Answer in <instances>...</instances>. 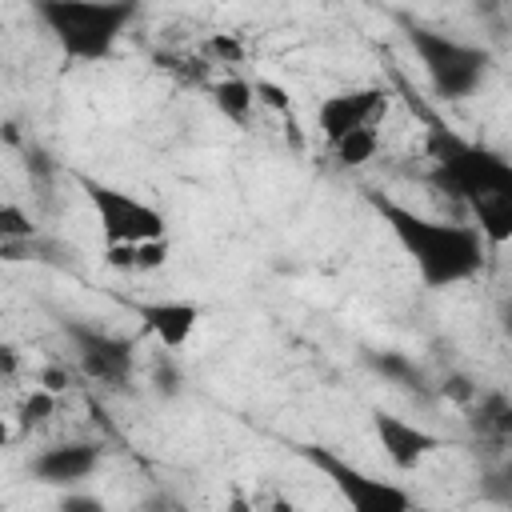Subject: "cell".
I'll return each instance as SVG.
<instances>
[{"instance_id":"obj_1","label":"cell","mask_w":512,"mask_h":512,"mask_svg":"<svg viewBox=\"0 0 512 512\" xmlns=\"http://www.w3.org/2000/svg\"><path fill=\"white\" fill-rule=\"evenodd\" d=\"M432 148V172L428 180L468 204V212L476 216V232L488 248H500L512 240V164L504 160V152L480 144V140H464L444 124H432L428 136Z\"/></svg>"},{"instance_id":"obj_2","label":"cell","mask_w":512,"mask_h":512,"mask_svg":"<svg viewBox=\"0 0 512 512\" xmlns=\"http://www.w3.org/2000/svg\"><path fill=\"white\" fill-rule=\"evenodd\" d=\"M364 200L384 220V228L392 232V240L400 244V252L408 256V264L424 288L444 292V288L468 284L484 272L488 244L480 240V232L472 224L424 216V212H416L392 196H380V192H364Z\"/></svg>"},{"instance_id":"obj_3","label":"cell","mask_w":512,"mask_h":512,"mask_svg":"<svg viewBox=\"0 0 512 512\" xmlns=\"http://www.w3.org/2000/svg\"><path fill=\"white\" fill-rule=\"evenodd\" d=\"M32 12L56 40L64 60L96 64L112 56L140 8L128 0H36Z\"/></svg>"},{"instance_id":"obj_4","label":"cell","mask_w":512,"mask_h":512,"mask_svg":"<svg viewBox=\"0 0 512 512\" xmlns=\"http://www.w3.org/2000/svg\"><path fill=\"white\" fill-rule=\"evenodd\" d=\"M404 40L416 52L432 92L440 100H468L484 88L488 68H492V52L480 44H468L460 36H448L440 28L428 24H404Z\"/></svg>"},{"instance_id":"obj_5","label":"cell","mask_w":512,"mask_h":512,"mask_svg":"<svg viewBox=\"0 0 512 512\" xmlns=\"http://www.w3.org/2000/svg\"><path fill=\"white\" fill-rule=\"evenodd\" d=\"M296 456L308 460V464L336 488V496L344 500L348 512H408V508L416 504L404 484L384 480V476H376V472H368V468L344 460V456L332 452V448L296 444Z\"/></svg>"},{"instance_id":"obj_6","label":"cell","mask_w":512,"mask_h":512,"mask_svg":"<svg viewBox=\"0 0 512 512\" xmlns=\"http://www.w3.org/2000/svg\"><path fill=\"white\" fill-rule=\"evenodd\" d=\"M80 188H84V200H88V208L100 224L104 248L144 244V240H164L168 236V216L156 204H148V200H140V196H132L116 184L92 180V176H80Z\"/></svg>"},{"instance_id":"obj_7","label":"cell","mask_w":512,"mask_h":512,"mask_svg":"<svg viewBox=\"0 0 512 512\" xmlns=\"http://www.w3.org/2000/svg\"><path fill=\"white\" fill-rule=\"evenodd\" d=\"M60 328H64V340L72 344L76 368L88 380H96L104 388H124L132 380V340L128 336H116L88 320H60Z\"/></svg>"},{"instance_id":"obj_8","label":"cell","mask_w":512,"mask_h":512,"mask_svg":"<svg viewBox=\"0 0 512 512\" xmlns=\"http://www.w3.org/2000/svg\"><path fill=\"white\" fill-rule=\"evenodd\" d=\"M384 112H388V92L376 84H360V88H344V92L324 96L316 108V124H320L324 144L332 148L336 140H344L356 128H376Z\"/></svg>"},{"instance_id":"obj_9","label":"cell","mask_w":512,"mask_h":512,"mask_svg":"<svg viewBox=\"0 0 512 512\" xmlns=\"http://www.w3.org/2000/svg\"><path fill=\"white\" fill-rule=\"evenodd\" d=\"M368 420H372L376 444L384 448V456H388V464H392L396 472H416L428 456H436V452L444 448V436H436L432 428L412 424V420H404V416H396V412L376 408Z\"/></svg>"},{"instance_id":"obj_10","label":"cell","mask_w":512,"mask_h":512,"mask_svg":"<svg viewBox=\"0 0 512 512\" xmlns=\"http://www.w3.org/2000/svg\"><path fill=\"white\" fill-rule=\"evenodd\" d=\"M96 468H100V444H92V440H64V444L40 448L28 460V476L36 484L64 488V492L76 488V484H84Z\"/></svg>"},{"instance_id":"obj_11","label":"cell","mask_w":512,"mask_h":512,"mask_svg":"<svg viewBox=\"0 0 512 512\" xmlns=\"http://www.w3.org/2000/svg\"><path fill=\"white\" fill-rule=\"evenodd\" d=\"M136 316L160 348L176 352L196 336L200 304L196 300H144V304H136Z\"/></svg>"},{"instance_id":"obj_12","label":"cell","mask_w":512,"mask_h":512,"mask_svg":"<svg viewBox=\"0 0 512 512\" xmlns=\"http://www.w3.org/2000/svg\"><path fill=\"white\" fill-rule=\"evenodd\" d=\"M468 412H472V428L480 436H488L496 444H508V436H512V400L500 388L476 392L472 404H468Z\"/></svg>"},{"instance_id":"obj_13","label":"cell","mask_w":512,"mask_h":512,"mask_svg":"<svg viewBox=\"0 0 512 512\" xmlns=\"http://www.w3.org/2000/svg\"><path fill=\"white\" fill-rule=\"evenodd\" d=\"M208 92H212V104H216L232 124H248V116H252V108H256L252 80H244V76H224V80H216Z\"/></svg>"},{"instance_id":"obj_14","label":"cell","mask_w":512,"mask_h":512,"mask_svg":"<svg viewBox=\"0 0 512 512\" xmlns=\"http://www.w3.org/2000/svg\"><path fill=\"white\" fill-rule=\"evenodd\" d=\"M376 152H380V132L376 128H356V132H348L344 140L332 144V156H336L340 168H360V164L376 160Z\"/></svg>"},{"instance_id":"obj_15","label":"cell","mask_w":512,"mask_h":512,"mask_svg":"<svg viewBox=\"0 0 512 512\" xmlns=\"http://www.w3.org/2000/svg\"><path fill=\"white\" fill-rule=\"evenodd\" d=\"M60 408V396L44 392V388H32L24 400H20V412H16V428L20 432H32V428H44Z\"/></svg>"},{"instance_id":"obj_16","label":"cell","mask_w":512,"mask_h":512,"mask_svg":"<svg viewBox=\"0 0 512 512\" xmlns=\"http://www.w3.org/2000/svg\"><path fill=\"white\" fill-rule=\"evenodd\" d=\"M36 240V224L16 200H0V244H28Z\"/></svg>"},{"instance_id":"obj_17","label":"cell","mask_w":512,"mask_h":512,"mask_svg":"<svg viewBox=\"0 0 512 512\" xmlns=\"http://www.w3.org/2000/svg\"><path fill=\"white\" fill-rule=\"evenodd\" d=\"M368 364L380 372V376H388V380H396L400 388H420V368L412 364V360H404V356H396V352H384V356H376V352H368Z\"/></svg>"},{"instance_id":"obj_18","label":"cell","mask_w":512,"mask_h":512,"mask_svg":"<svg viewBox=\"0 0 512 512\" xmlns=\"http://www.w3.org/2000/svg\"><path fill=\"white\" fill-rule=\"evenodd\" d=\"M204 52L212 56V64H240L244 60V44L232 32H212L204 40Z\"/></svg>"},{"instance_id":"obj_19","label":"cell","mask_w":512,"mask_h":512,"mask_svg":"<svg viewBox=\"0 0 512 512\" xmlns=\"http://www.w3.org/2000/svg\"><path fill=\"white\" fill-rule=\"evenodd\" d=\"M168 256H172L168 236L164 240H144V244H136V272H156V268L168 264Z\"/></svg>"},{"instance_id":"obj_20","label":"cell","mask_w":512,"mask_h":512,"mask_svg":"<svg viewBox=\"0 0 512 512\" xmlns=\"http://www.w3.org/2000/svg\"><path fill=\"white\" fill-rule=\"evenodd\" d=\"M252 96H256V104H264V108H272V112H280V116L292 120V100H288V92H284L280 84H272V80H252Z\"/></svg>"},{"instance_id":"obj_21","label":"cell","mask_w":512,"mask_h":512,"mask_svg":"<svg viewBox=\"0 0 512 512\" xmlns=\"http://www.w3.org/2000/svg\"><path fill=\"white\" fill-rule=\"evenodd\" d=\"M56 512H108V504H104L100 496H92V492H76V488H68V492L60 496Z\"/></svg>"},{"instance_id":"obj_22","label":"cell","mask_w":512,"mask_h":512,"mask_svg":"<svg viewBox=\"0 0 512 512\" xmlns=\"http://www.w3.org/2000/svg\"><path fill=\"white\" fill-rule=\"evenodd\" d=\"M104 264L112 272H136V244H112V248H104Z\"/></svg>"},{"instance_id":"obj_23","label":"cell","mask_w":512,"mask_h":512,"mask_svg":"<svg viewBox=\"0 0 512 512\" xmlns=\"http://www.w3.org/2000/svg\"><path fill=\"white\" fill-rule=\"evenodd\" d=\"M40 388L52 392V396H60V392L68 388V372H64V368H44V372H40Z\"/></svg>"},{"instance_id":"obj_24","label":"cell","mask_w":512,"mask_h":512,"mask_svg":"<svg viewBox=\"0 0 512 512\" xmlns=\"http://www.w3.org/2000/svg\"><path fill=\"white\" fill-rule=\"evenodd\" d=\"M224 512H256V500H252L244 488H232V492H228V504H224Z\"/></svg>"},{"instance_id":"obj_25","label":"cell","mask_w":512,"mask_h":512,"mask_svg":"<svg viewBox=\"0 0 512 512\" xmlns=\"http://www.w3.org/2000/svg\"><path fill=\"white\" fill-rule=\"evenodd\" d=\"M256 512H296V504L288 496H268V500H256Z\"/></svg>"},{"instance_id":"obj_26","label":"cell","mask_w":512,"mask_h":512,"mask_svg":"<svg viewBox=\"0 0 512 512\" xmlns=\"http://www.w3.org/2000/svg\"><path fill=\"white\" fill-rule=\"evenodd\" d=\"M12 364H16V360H12V348H8V344H0V376H4Z\"/></svg>"},{"instance_id":"obj_27","label":"cell","mask_w":512,"mask_h":512,"mask_svg":"<svg viewBox=\"0 0 512 512\" xmlns=\"http://www.w3.org/2000/svg\"><path fill=\"white\" fill-rule=\"evenodd\" d=\"M8 440H12V432H8V424H4V420H0V448H4V444H8Z\"/></svg>"},{"instance_id":"obj_28","label":"cell","mask_w":512,"mask_h":512,"mask_svg":"<svg viewBox=\"0 0 512 512\" xmlns=\"http://www.w3.org/2000/svg\"><path fill=\"white\" fill-rule=\"evenodd\" d=\"M408 512H424V508H420V504H412V508H408Z\"/></svg>"}]
</instances>
